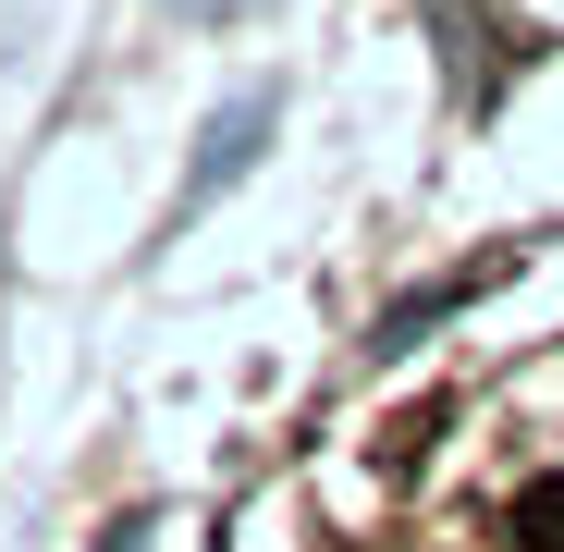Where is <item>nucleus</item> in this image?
Here are the masks:
<instances>
[{
  "mask_svg": "<svg viewBox=\"0 0 564 552\" xmlns=\"http://www.w3.org/2000/svg\"><path fill=\"white\" fill-rule=\"evenodd\" d=\"M516 552H564V479H528L516 491Z\"/></svg>",
  "mask_w": 564,
  "mask_h": 552,
  "instance_id": "nucleus-1",
  "label": "nucleus"
},
{
  "mask_svg": "<svg viewBox=\"0 0 564 552\" xmlns=\"http://www.w3.org/2000/svg\"><path fill=\"white\" fill-rule=\"evenodd\" d=\"M258 123H270V111L246 99V111H234V123L209 136V172H197V197H209V184H234V172H246V148H258Z\"/></svg>",
  "mask_w": 564,
  "mask_h": 552,
  "instance_id": "nucleus-2",
  "label": "nucleus"
},
{
  "mask_svg": "<svg viewBox=\"0 0 564 552\" xmlns=\"http://www.w3.org/2000/svg\"><path fill=\"white\" fill-rule=\"evenodd\" d=\"M99 552H148V528H135V516H123V528H111V540H99Z\"/></svg>",
  "mask_w": 564,
  "mask_h": 552,
  "instance_id": "nucleus-3",
  "label": "nucleus"
}]
</instances>
